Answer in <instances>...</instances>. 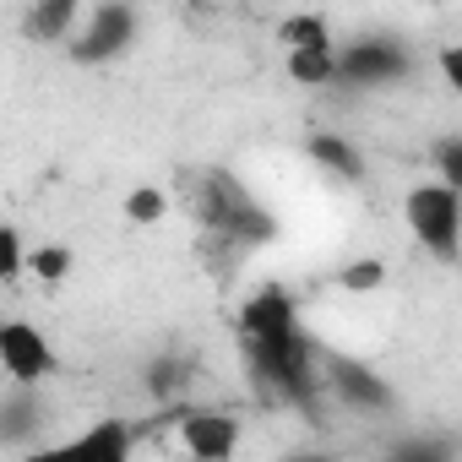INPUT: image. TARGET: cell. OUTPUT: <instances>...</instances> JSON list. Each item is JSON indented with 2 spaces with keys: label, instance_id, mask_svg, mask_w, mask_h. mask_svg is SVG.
Segmentation results:
<instances>
[{
  "label": "cell",
  "instance_id": "52a82bcc",
  "mask_svg": "<svg viewBox=\"0 0 462 462\" xmlns=\"http://www.w3.org/2000/svg\"><path fill=\"white\" fill-rule=\"evenodd\" d=\"M321 381H327V392H332L343 408H359V413H386V408H392L386 381H381L370 365H359V359H343V354L321 359Z\"/></svg>",
  "mask_w": 462,
  "mask_h": 462
},
{
  "label": "cell",
  "instance_id": "30bf717a",
  "mask_svg": "<svg viewBox=\"0 0 462 462\" xmlns=\"http://www.w3.org/2000/svg\"><path fill=\"white\" fill-rule=\"evenodd\" d=\"M332 77H337V44L332 39L289 50V82L294 88H332Z\"/></svg>",
  "mask_w": 462,
  "mask_h": 462
},
{
  "label": "cell",
  "instance_id": "9a60e30c",
  "mask_svg": "<svg viewBox=\"0 0 462 462\" xmlns=\"http://www.w3.org/2000/svg\"><path fill=\"white\" fill-rule=\"evenodd\" d=\"M120 212L131 223H163L169 217V190L163 185H131L125 201H120Z\"/></svg>",
  "mask_w": 462,
  "mask_h": 462
},
{
  "label": "cell",
  "instance_id": "3957f363",
  "mask_svg": "<svg viewBox=\"0 0 462 462\" xmlns=\"http://www.w3.org/2000/svg\"><path fill=\"white\" fill-rule=\"evenodd\" d=\"M136 28H142V17H136L131 0H104V6H93V12L71 28L66 50H71L77 66H115V60L136 44Z\"/></svg>",
  "mask_w": 462,
  "mask_h": 462
},
{
  "label": "cell",
  "instance_id": "ffe728a7",
  "mask_svg": "<svg viewBox=\"0 0 462 462\" xmlns=\"http://www.w3.org/2000/svg\"><path fill=\"white\" fill-rule=\"evenodd\" d=\"M435 163H440V180H446V185H462V142H457V136H446V142L435 147Z\"/></svg>",
  "mask_w": 462,
  "mask_h": 462
},
{
  "label": "cell",
  "instance_id": "7c38bea8",
  "mask_svg": "<svg viewBox=\"0 0 462 462\" xmlns=\"http://www.w3.org/2000/svg\"><path fill=\"white\" fill-rule=\"evenodd\" d=\"M310 158H316L327 174L348 180V185H359V180H365V158H359V147H348L343 136H316V142H310Z\"/></svg>",
  "mask_w": 462,
  "mask_h": 462
},
{
  "label": "cell",
  "instance_id": "8fae6325",
  "mask_svg": "<svg viewBox=\"0 0 462 462\" xmlns=\"http://www.w3.org/2000/svg\"><path fill=\"white\" fill-rule=\"evenodd\" d=\"M39 419H44V408H39L33 386H17L6 402H0V440H28L39 430Z\"/></svg>",
  "mask_w": 462,
  "mask_h": 462
},
{
  "label": "cell",
  "instance_id": "2e32d148",
  "mask_svg": "<svg viewBox=\"0 0 462 462\" xmlns=\"http://www.w3.org/2000/svg\"><path fill=\"white\" fill-rule=\"evenodd\" d=\"M190 386V359H174V354H163V359H152V370H147V392L158 397V402H169V397H180Z\"/></svg>",
  "mask_w": 462,
  "mask_h": 462
},
{
  "label": "cell",
  "instance_id": "9c48e42d",
  "mask_svg": "<svg viewBox=\"0 0 462 462\" xmlns=\"http://www.w3.org/2000/svg\"><path fill=\"white\" fill-rule=\"evenodd\" d=\"M77 23H82V0H33L23 12V39L28 44H66Z\"/></svg>",
  "mask_w": 462,
  "mask_h": 462
},
{
  "label": "cell",
  "instance_id": "277c9868",
  "mask_svg": "<svg viewBox=\"0 0 462 462\" xmlns=\"http://www.w3.org/2000/svg\"><path fill=\"white\" fill-rule=\"evenodd\" d=\"M413 71V50L392 33H375V39H354L348 50H337V77L332 88H392Z\"/></svg>",
  "mask_w": 462,
  "mask_h": 462
},
{
  "label": "cell",
  "instance_id": "d6986e66",
  "mask_svg": "<svg viewBox=\"0 0 462 462\" xmlns=\"http://www.w3.org/2000/svg\"><path fill=\"white\" fill-rule=\"evenodd\" d=\"M381 283H386V267H381V262H359V267L343 273V289H348V294H375Z\"/></svg>",
  "mask_w": 462,
  "mask_h": 462
},
{
  "label": "cell",
  "instance_id": "8992f818",
  "mask_svg": "<svg viewBox=\"0 0 462 462\" xmlns=\"http://www.w3.org/2000/svg\"><path fill=\"white\" fill-rule=\"evenodd\" d=\"M180 446L201 462H228L240 451V424L223 408H180Z\"/></svg>",
  "mask_w": 462,
  "mask_h": 462
},
{
  "label": "cell",
  "instance_id": "7a4b0ae2",
  "mask_svg": "<svg viewBox=\"0 0 462 462\" xmlns=\"http://www.w3.org/2000/svg\"><path fill=\"white\" fill-rule=\"evenodd\" d=\"M402 223L408 235L435 256V262H457V235H462V190L446 180H419L402 196Z\"/></svg>",
  "mask_w": 462,
  "mask_h": 462
},
{
  "label": "cell",
  "instance_id": "6da1fadb",
  "mask_svg": "<svg viewBox=\"0 0 462 462\" xmlns=\"http://www.w3.org/2000/svg\"><path fill=\"white\" fill-rule=\"evenodd\" d=\"M185 185H190V212H196V223L207 228V235L228 240L235 251H256V245H273L278 240V217L235 174L196 169V174H185Z\"/></svg>",
  "mask_w": 462,
  "mask_h": 462
},
{
  "label": "cell",
  "instance_id": "4fadbf2b",
  "mask_svg": "<svg viewBox=\"0 0 462 462\" xmlns=\"http://www.w3.org/2000/svg\"><path fill=\"white\" fill-rule=\"evenodd\" d=\"M136 440H131V424L125 419H98L93 430L71 435V451H104V457H125Z\"/></svg>",
  "mask_w": 462,
  "mask_h": 462
},
{
  "label": "cell",
  "instance_id": "ba28073f",
  "mask_svg": "<svg viewBox=\"0 0 462 462\" xmlns=\"http://www.w3.org/2000/svg\"><path fill=\"white\" fill-rule=\"evenodd\" d=\"M289 327H300V305L289 300V289H256L240 305V337H273Z\"/></svg>",
  "mask_w": 462,
  "mask_h": 462
},
{
  "label": "cell",
  "instance_id": "e0dca14e",
  "mask_svg": "<svg viewBox=\"0 0 462 462\" xmlns=\"http://www.w3.org/2000/svg\"><path fill=\"white\" fill-rule=\"evenodd\" d=\"M278 39H283V50H294V44H321V39H332V28H327V17H316V12H294V17H283Z\"/></svg>",
  "mask_w": 462,
  "mask_h": 462
},
{
  "label": "cell",
  "instance_id": "5bb4252c",
  "mask_svg": "<svg viewBox=\"0 0 462 462\" xmlns=\"http://www.w3.org/2000/svg\"><path fill=\"white\" fill-rule=\"evenodd\" d=\"M23 273L28 278H39V283H66L71 278V245H28V262H23Z\"/></svg>",
  "mask_w": 462,
  "mask_h": 462
},
{
  "label": "cell",
  "instance_id": "5b68a950",
  "mask_svg": "<svg viewBox=\"0 0 462 462\" xmlns=\"http://www.w3.org/2000/svg\"><path fill=\"white\" fill-rule=\"evenodd\" d=\"M55 370V348L33 321H0V375L12 386H39Z\"/></svg>",
  "mask_w": 462,
  "mask_h": 462
},
{
  "label": "cell",
  "instance_id": "44dd1931",
  "mask_svg": "<svg viewBox=\"0 0 462 462\" xmlns=\"http://www.w3.org/2000/svg\"><path fill=\"white\" fill-rule=\"evenodd\" d=\"M457 66H462V55H457V50H446V55H440V71H446V82H451V88L462 82V71H457Z\"/></svg>",
  "mask_w": 462,
  "mask_h": 462
},
{
  "label": "cell",
  "instance_id": "ac0fdd59",
  "mask_svg": "<svg viewBox=\"0 0 462 462\" xmlns=\"http://www.w3.org/2000/svg\"><path fill=\"white\" fill-rule=\"evenodd\" d=\"M23 262H28V240L17 223H0V283H17L23 278Z\"/></svg>",
  "mask_w": 462,
  "mask_h": 462
}]
</instances>
